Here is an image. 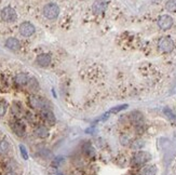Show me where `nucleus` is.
<instances>
[{
    "label": "nucleus",
    "mask_w": 176,
    "mask_h": 175,
    "mask_svg": "<svg viewBox=\"0 0 176 175\" xmlns=\"http://www.w3.org/2000/svg\"><path fill=\"white\" fill-rule=\"evenodd\" d=\"M42 12L48 20H55L60 14V8L55 3H48L43 7Z\"/></svg>",
    "instance_id": "f257e3e1"
},
{
    "label": "nucleus",
    "mask_w": 176,
    "mask_h": 175,
    "mask_svg": "<svg viewBox=\"0 0 176 175\" xmlns=\"http://www.w3.org/2000/svg\"><path fill=\"white\" fill-rule=\"evenodd\" d=\"M158 47L159 50L163 52V53H170V52L173 51L175 45H174V41L172 40V38H170V37H162L158 42Z\"/></svg>",
    "instance_id": "f03ea898"
},
{
    "label": "nucleus",
    "mask_w": 176,
    "mask_h": 175,
    "mask_svg": "<svg viewBox=\"0 0 176 175\" xmlns=\"http://www.w3.org/2000/svg\"><path fill=\"white\" fill-rule=\"evenodd\" d=\"M1 18L7 23H12V22L16 21L18 18V14L13 8L11 7H6L1 10Z\"/></svg>",
    "instance_id": "7ed1b4c3"
},
{
    "label": "nucleus",
    "mask_w": 176,
    "mask_h": 175,
    "mask_svg": "<svg viewBox=\"0 0 176 175\" xmlns=\"http://www.w3.org/2000/svg\"><path fill=\"white\" fill-rule=\"evenodd\" d=\"M29 105L33 107L34 109L42 110L47 108V102L43 98L39 97L37 95H31L29 96Z\"/></svg>",
    "instance_id": "20e7f679"
},
{
    "label": "nucleus",
    "mask_w": 176,
    "mask_h": 175,
    "mask_svg": "<svg viewBox=\"0 0 176 175\" xmlns=\"http://www.w3.org/2000/svg\"><path fill=\"white\" fill-rule=\"evenodd\" d=\"M157 23H158V26L160 27V29L162 30H167L170 29L171 27L173 26V18H171L170 15H161L160 18H158V21H157Z\"/></svg>",
    "instance_id": "39448f33"
},
{
    "label": "nucleus",
    "mask_w": 176,
    "mask_h": 175,
    "mask_svg": "<svg viewBox=\"0 0 176 175\" xmlns=\"http://www.w3.org/2000/svg\"><path fill=\"white\" fill-rule=\"evenodd\" d=\"M150 159H151V156H150L149 152H138L137 154L134 156V158H133V163L136 164V165H140V164H144V163H146V162H148Z\"/></svg>",
    "instance_id": "423d86ee"
},
{
    "label": "nucleus",
    "mask_w": 176,
    "mask_h": 175,
    "mask_svg": "<svg viewBox=\"0 0 176 175\" xmlns=\"http://www.w3.org/2000/svg\"><path fill=\"white\" fill-rule=\"evenodd\" d=\"M20 34L22 36H24V37H30L31 35H34L35 33V26H34L33 24L29 23V22H24V23H22L20 25Z\"/></svg>",
    "instance_id": "0eeeda50"
},
{
    "label": "nucleus",
    "mask_w": 176,
    "mask_h": 175,
    "mask_svg": "<svg viewBox=\"0 0 176 175\" xmlns=\"http://www.w3.org/2000/svg\"><path fill=\"white\" fill-rule=\"evenodd\" d=\"M106 8H107V2H106V1H104V0H96V1H94V3H93L92 11L94 14L99 15L104 13Z\"/></svg>",
    "instance_id": "6e6552de"
},
{
    "label": "nucleus",
    "mask_w": 176,
    "mask_h": 175,
    "mask_svg": "<svg viewBox=\"0 0 176 175\" xmlns=\"http://www.w3.org/2000/svg\"><path fill=\"white\" fill-rule=\"evenodd\" d=\"M36 63L41 67H48L51 64V55L47 53L39 54L36 59Z\"/></svg>",
    "instance_id": "1a4fd4ad"
},
{
    "label": "nucleus",
    "mask_w": 176,
    "mask_h": 175,
    "mask_svg": "<svg viewBox=\"0 0 176 175\" xmlns=\"http://www.w3.org/2000/svg\"><path fill=\"white\" fill-rule=\"evenodd\" d=\"M41 116L42 118L45 119V121L48 122L49 124H54L55 121H56V119H55V116H54V113L52 110H50L49 108H45V109L41 110Z\"/></svg>",
    "instance_id": "9d476101"
},
{
    "label": "nucleus",
    "mask_w": 176,
    "mask_h": 175,
    "mask_svg": "<svg viewBox=\"0 0 176 175\" xmlns=\"http://www.w3.org/2000/svg\"><path fill=\"white\" fill-rule=\"evenodd\" d=\"M11 128H12V131L18 135V136L22 137L25 135V127L22 122H20V121L13 122L12 125H11Z\"/></svg>",
    "instance_id": "9b49d317"
},
{
    "label": "nucleus",
    "mask_w": 176,
    "mask_h": 175,
    "mask_svg": "<svg viewBox=\"0 0 176 175\" xmlns=\"http://www.w3.org/2000/svg\"><path fill=\"white\" fill-rule=\"evenodd\" d=\"M6 47L8 48L9 50L18 51V50H20V48H21V43H20V41H18L16 38H13V37H11V38L7 39Z\"/></svg>",
    "instance_id": "f8f14e48"
},
{
    "label": "nucleus",
    "mask_w": 176,
    "mask_h": 175,
    "mask_svg": "<svg viewBox=\"0 0 176 175\" xmlns=\"http://www.w3.org/2000/svg\"><path fill=\"white\" fill-rule=\"evenodd\" d=\"M14 81L18 86H25V84H28L29 78H28L27 74H25V72H20V74L15 76Z\"/></svg>",
    "instance_id": "ddd939ff"
},
{
    "label": "nucleus",
    "mask_w": 176,
    "mask_h": 175,
    "mask_svg": "<svg viewBox=\"0 0 176 175\" xmlns=\"http://www.w3.org/2000/svg\"><path fill=\"white\" fill-rule=\"evenodd\" d=\"M35 135L39 138H45L49 136V129L45 125H38L35 129Z\"/></svg>",
    "instance_id": "4468645a"
},
{
    "label": "nucleus",
    "mask_w": 176,
    "mask_h": 175,
    "mask_svg": "<svg viewBox=\"0 0 176 175\" xmlns=\"http://www.w3.org/2000/svg\"><path fill=\"white\" fill-rule=\"evenodd\" d=\"M130 118H131L132 122L136 125H140L144 122V116L140 111H132Z\"/></svg>",
    "instance_id": "2eb2a0df"
},
{
    "label": "nucleus",
    "mask_w": 176,
    "mask_h": 175,
    "mask_svg": "<svg viewBox=\"0 0 176 175\" xmlns=\"http://www.w3.org/2000/svg\"><path fill=\"white\" fill-rule=\"evenodd\" d=\"M142 175H156L157 174V166L156 165H147L144 166L142 171H140Z\"/></svg>",
    "instance_id": "dca6fc26"
},
{
    "label": "nucleus",
    "mask_w": 176,
    "mask_h": 175,
    "mask_svg": "<svg viewBox=\"0 0 176 175\" xmlns=\"http://www.w3.org/2000/svg\"><path fill=\"white\" fill-rule=\"evenodd\" d=\"M165 9L169 12H175L176 11V0H167L165 3Z\"/></svg>",
    "instance_id": "f3484780"
},
{
    "label": "nucleus",
    "mask_w": 176,
    "mask_h": 175,
    "mask_svg": "<svg viewBox=\"0 0 176 175\" xmlns=\"http://www.w3.org/2000/svg\"><path fill=\"white\" fill-rule=\"evenodd\" d=\"M9 143L7 142V141L2 140L0 141V154H7V152H9Z\"/></svg>",
    "instance_id": "a211bd4d"
},
{
    "label": "nucleus",
    "mask_w": 176,
    "mask_h": 175,
    "mask_svg": "<svg viewBox=\"0 0 176 175\" xmlns=\"http://www.w3.org/2000/svg\"><path fill=\"white\" fill-rule=\"evenodd\" d=\"M144 145H145V143H144V141L142 140H136L134 141V142L131 144V147L133 149H140L142 147H144Z\"/></svg>",
    "instance_id": "6ab92c4d"
},
{
    "label": "nucleus",
    "mask_w": 176,
    "mask_h": 175,
    "mask_svg": "<svg viewBox=\"0 0 176 175\" xmlns=\"http://www.w3.org/2000/svg\"><path fill=\"white\" fill-rule=\"evenodd\" d=\"M120 143H121V145L123 146H129L130 144H131V138H130V136L129 135H121V137H120Z\"/></svg>",
    "instance_id": "aec40b11"
},
{
    "label": "nucleus",
    "mask_w": 176,
    "mask_h": 175,
    "mask_svg": "<svg viewBox=\"0 0 176 175\" xmlns=\"http://www.w3.org/2000/svg\"><path fill=\"white\" fill-rule=\"evenodd\" d=\"M28 86H29L30 90H38V88H39L38 81H37L35 78L29 79V81H28Z\"/></svg>",
    "instance_id": "412c9836"
},
{
    "label": "nucleus",
    "mask_w": 176,
    "mask_h": 175,
    "mask_svg": "<svg viewBox=\"0 0 176 175\" xmlns=\"http://www.w3.org/2000/svg\"><path fill=\"white\" fill-rule=\"evenodd\" d=\"M163 113H164V115L167 117V118L170 119V120H174V119H175V115H174L173 111H172L170 108L165 107V108L163 109Z\"/></svg>",
    "instance_id": "4be33fe9"
},
{
    "label": "nucleus",
    "mask_w": 176,
    "mask_h": 175,
    "mask_svg": "<svg viewBox=\"0 0 176 175\" xmlns=\"http://www.w3.org/2000/svg\"><path fill=\"white\" fill-rule=\"evenodd\" d=\"M7 109H8V105L6 102H0V117H3L6 115Z\"/></svg>",
    "instance_id": "5701e85b"
},
{
    "label": "nucleus",
    "mask_w": 176,
    "mask_h": 175,
    "mask_svg": "<svg viewBox=\"0 0 176 175\" xmlns=\"http://www.w3.org/2000/svg\"><path fill=\"white\" fill-rule=\"evenodd\" d=\"M128 108V104H124V105H120V106H117V107H113V108H111L110 113H119V111H121V110L123 109H126Z\"/></svg>",
    "instance_id": "b1692460"
},
{
    "label": "nucleus",
    "mask_w": 176,
    "mask_h": 175,
    "mask_svg": "<svg viewBox=\"0 0 176 175\" xmlns=\"http://www.w3.org/2000/svg\"><path fill=\"white\" fill-rule=\"evenodd\" d=\"M84 152H85L87 154H89V156H93V154H94V150H93V148L89 145V144L84 146Z\"/></svg>",
    "instance_id": "393cba45"
},
{
    "label": "nucleus",
    "mask_w": 176,
    "mask_h": 175,
    "mask_svg": "<svg viewBox=\"0 0 176 175\" xmlns=\"http://www.w3.org/2000/svg\"><path fill=\"white\" fill-rule=\"evenodd\" d=\"M20 150H21L22 156H23V158H24L25 160H27V159H28V154H27V152H26V149H25L24 146H23V145L20 146Z\"/></svg>",
    "instance_id": "a878e982"
},
{
    "label": "nucleus",
    "mask_w": 176,
    "mask_h": 175,
    "mask_svg": "<svg viewBox=\"0 0 176 175\" xmlns=\"http://www.w3.org/2000/svg\"><path fill=\"white\" fill-rule=\"evenodd\" d=\"M4 175H16V173L13 172V171H9V172H7Z\"/></svg>",
    "instance_id": "bb28decb"
}]
</instances>
